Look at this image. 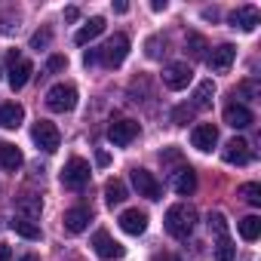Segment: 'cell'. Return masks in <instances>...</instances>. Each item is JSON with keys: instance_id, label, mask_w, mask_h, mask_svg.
<instances>
[{"instance_id": "cell-36", "label": "cell", "mask_w": 261, "mask_h": 261, "mask_svg": "<svg viewBox=\"0 0 261 261\" xmlns=\"http://www.w3.org/2000/svg\"><path fill=\"white\" fill-rule=\"evenodd\" d=\"M160 160H163V163H178V160H181V154H178V151H163V154H160Z\"/></svg>"}, {"instance_id": "cell-42", "label": "cell", "mask_w": 261, "mask_h": 261, "mask_svg": "<svg viewBox=\"0 0 261 261\" xmlns=\"http://www.w3.org/2000/svg\"><path fill=\"white\" fill-rule=\"evenodd\" d=\"M114 10H117V13H126V10H129V4H123V0H117V4H114Z\"/></svg>"}, {"instance_id": "cell-2", "label": "cell", "mask_w": 261, "mask_h": 261, "mask_svg": "<svg viewBox=\"0 0 261 261\" xmlns=\"http://www.w3.org/2000/svg\"><path fill=\"white\" fill-rule=\"evenodd\" d=\"M89 175H92L89 163H86L83 157H71V160L65 163V169H62V185L71 188V191H83V188L89 185Z\"/></svg>"}, {"instance_id": "cell-39", "label": "cell", "mask_w": 261, "mask_h": 261, "mask_svg": "<svg viewBox=\"0 0 261 261\" xmlns=\"http://www.w3.org/2000/svg\"><path fill=\"white\" fill-rule=\"evenodd\" d=\"M95 163H98V166H108V163H111V154H108V151H98V154H95Z\"/></svg>"}, {"instance_id": "cell-19", "label": "cell", "mask_w": 261, "mask_h": 261, "mask_svg": "<svg viewBox=\"0 0 261 261\" xmlns=\"http://www.w3.org/2000/svg\"><path fill=\"white\" fill-rule=\"evenodd\" d=\"M25 120V108L19 101H4L0 105V126L4 129H19Z\"/></svg>"}, {"instance_id": "cell-31", "label": "cell", "mask_w": 261, "mask_h": 261, "mask_svg": "<svg viewBox=\"0 0 261 261\" xmlns=\"http://www.w3.org/2000/svg\"><path fill=\"white\" fill-rule=\"evenodd\" d=\"M191 117H194V108H188V105H178V108L172 111V123H175V126H188Z\"/></svg>"}, {"instance_id": "cell-17", "label": "cell", "mask_w": 261, "mask_h": 261, "mask_svg": "<svg viewBox=\"0 0 261 261\" xmlns=\"http://www.w3.org/2000/svg\"><path fill=\"white\" fill-rule=\"evenodd\" d=\"M172 191H175L178 197H191V194L197 191V172H194L191 166H181V169L172 175Z\"/></svg>"}, {"instance_id": "cell-20", "label": "cell", "mask_w": 261, "mask_h": 261, "mask_svg": "<svg viewBox=\"0 0 261 261\" xmlns=\"http://www.w3.org/2000/svg\"><path fill=\"white\" fill-rule=\"evenodd\" d=\"M22 163H25V157H22V151L16 145L0 142V166H4L7 172H16V169H22Z\"/></svg>"}, {"instance_id": "cell-15", "label": "cell", "mask_w": 261, "mask_h": 261, "mask_svg": "<svg viewBox=\"0 0 261 261\" xmlns=\"http://www.w3.org/2000/svg\"><path fill=\"white\" fill-rule=\"evenodd\" d=\"M89 221H92V212H89L86 206H74V209H68V212L62 215V224H65L68 233H83V230L89 227Z\"/></svg>"}, {"instance_id": "cell-34", "label": "cell", "mask_w": 261, "mask_h": 261, "mask_svg": "<svg viewBox=\"0 0 261 261\" xmlns=\"http://www.w3.org/2000/svg\"><path fill=\"white\" fill-rule=\"evenodd\" d=\"M68 68V59L65 56H49V62H46V71L49 74H59V71H65Z\"/></svg>"}, {"instance_id": "cell-44", "label": "cell", "mask_w": 261, "mask_h": 261, "mask_svg": "<svg viewBox=\"0 0 261 261\" xmlns=\"http://www.w3.org/2000/svg\"><path fill=\"white\" fill-rule=\"evenodd\" d=\"M22 261H40V258H37V255H25Z\"/></svg>"}, {"instance_id": "cell-29", "label": "cell", "mask_w": 261, "mask_h": 261, "mask_svg": "<svg viewBox=\"0 0 261 261\" xmlns=\"http://www.w3.org/2000/svg\"><path fill=\"white\" fill-rule=\"evenodd\" d=\"M240 197H243L249 206H261V185H258V181H246V185L240 188Z\"/></svg>"}, {"instance_id": "cell-33", "label": "cell", "mask_w": 261, "mask_h": 261, "mask_svg": "<svg viewBox=\"0 0 261 261\" xmlns=\"http://www.w3.org/2000/svg\"><path fill=\"white\" fill-rule=\"evenodd\" d=\"M237 92L246 95V98H261V86H258V80H246V83H240ZM237 92H233V95H237Z\"/></svg>"}, {"instance_id": "cell-16", "label": "cell", "mask_w": 261, "mask_h": 261, "mask_svg": "<svg viewBox=\"0 0 261 261\" xmlns=\"http://www.w3.org/2000/svg\"><path fill=\"white\" fill-rule=\"evenodd\" d=\"M224 123H227L230 129H246V126H252V123H255V117H252V111H249L246 105L230 101V105L224 108Z\"/></svg>"}, {"instance_id": "cell-10", "label": "cell", "mask_w": 261, "mask_h": 261, "mask_svg": "<svg viewBox=\"0 0 261 261\" xmlns=\"http://www.w3.org/2000/svg\"><path fill=\"white\" fill-rule=\"evenodd\" d=\"M136 136H139V123H136V120H114V123L108 126V139H111V145H117V148H126Z\"/></svg>"}, {"instance_id": "cell-25", "label": "cell", "mask_w": 261, "mask_h": 261, "mask_svg": "<svg viewBox=\"0 0 261 261\" xmlns=\"http://www.w3.org/2000/svg\"><path fill=\"white\" fill-rule=\"evenodd\" d=\"M240 237H243L246 243H255V240L261 237V218H258V215H246V218L240 221Z\"/></svg>"}, {"instance_id": "cell-12", "label": "cell", "mask_w": 261, "mask_h": 261, "mask_svg": "<svg viewBox=\"0 0 261 261\" xmlns=\"http://www.w3.org/2000/svg\"><path fill=\"white\" fill-rule=\"evenodd\" d=\"M233 59H237V46H230V43H221V46H215V49L206 56V65H209L215 74H224V71H230Z\"/></svg>"}, {"instance_id": "cell-35", "label": "cell", "mask_w": 261, "mask_h": 261, "mask_svg": "<svg viewBox=\"0 0 261 261\" xmlns=\"http://www.w3.org/2000/svg\"><path fill=\"white\" fill-rule=\"evenodd\" d=\"M148 59H160V37L148 40Z\"/></svg>"}, {"instance_id": "cell-26", "label": "cell", "mask_w": 261, "mask_h": 261, "mask_svg": "<svg viewBox=\"0 0 261 261\" xmlns=\"http://www.w3.org/2000/svg\"><path fill=\"white\" fill-rule=\"evenodd\" d=\"M185 43H188V53H191V59H206V49H209V43H206V37H203V34L191 31Z\"/></svg>"}, {"instance_id": "cell-21", "label": "cell", "mask_w": 261, "mask_h": 261, "mask_svg": "<svg viewBox=\"0 0 261 261\" xmlns=\"http://www.w3.org/2000/svg\"><path fill=\"white\" fill-rule=\"evenodd\" d=\"M16 209L22 212V218L34 221V218H40V212H43V200H40L37 194H22V197L16 200Z\"/></svg>"}, {"instance_id": "cell-43", "label": "cell", "mask_w": 261, "mask_h": 261, "mask_svg": "<svg viewBox=\"0 0 261 261\" xmlns=\"http://www.w3.org/2000/svg\"><path fill=\"white\" fill-rule=\"evenodd\" d=\"M154 261H181V258H175V255H157Z\"/></svg>"}, {"instance_id": "cell-9", "label": "cell", "mask_w": 261, "mask_h": 261, "mask_svg": "<svg viewBox=\"0 0 261 261\" xmlns=\"http://www.w3.org/2000/svg\"><path fill=\"white\" fill-rule=\"evenodd\" d=\"M194 80V71H191V65L188 62H172V65H166L163 68V83L169 86V89H185L188 83Z\"/></svg>"}, {"instance_id": "cell-8", "label": "cell", "mask_w": 261, "mask_h": 261, "mask_svg": "<svg viewBox=\"0 0 261 261\" xmlns=\"http://www.w3.org/2000/svg\"><path fill=\"white\" fill-rule=\"evenodd\" d=\"M92 249H95V255H98L101 261H120V258L126 255V249H123L108 230H95V237H92Z\"/></svg>"}, {"instance_id": "cell-1", "label": "cell", "mask_w": 261, "mask_h": 261, "mask_svg": "<svg viewBox=\"0 0 261 261\" xmlns=\"http://www.w3.org/2000/svg\"><path fill=\"white\" fill-rule=\"evenodd\" d=\"M163 224H166V233H169V237L188 240V237L194 233V227H197V209L188 206V203H175V206L166 209Z\"/></svg>"}, {"instance_id": "cell-7", "label": "cell", "mask_w": 261, "mask_h": 261, "mask_svg": "<svg viewBox=\"0 0 261 261\" xmlns=\"http://www.w3.org/2000/svg\"><path fill=\"white\" fill-rule=\"evenodd\" d=\"M129 178H133V185H136V191H139V197H145V200H160L163 197V185L157 181V175L154 172H148V169H133L129 172Z\"/></svg>"}, {"instance_id": "cell-41", "label": "cell", "mask_w": 261, "mask_h": 261, "mask_svg": "<svg viewBox=\"0 0 261 261\" xmlns=\"http://www.w3.org/2000/svg\"><path fill=\"white\" fill-rule=\"evenodd\" d=\"M151 10H154V13H163V10H166V0H154Z\"/></svg>"}, {"instance_id": "cell-3", "label": "cell", "mask_w": 261, "mask_h": 261, "mask_svg": "<svg viewBox=\"0 0 261 261\" xmlns=\"http://www.w3.org/2000/svg\"><path fill=\"white\" fill-rule=\"evenodd\" d=\"M31 139H34V145H37L40 151H46V154H56V151H59V145H62V133H59V126H56V123H49V120H37V123H34Z\"/></svg>"}, {"instance_id": "cell-28", "label": "cell", "mask_w": 261, "mask_h": 261, "mask_svg": "<svg viewBox=\"0 0 261 261\" xmlns=\"http://www.w3.org/2000/svg\"><path fill=\"white\" fill-rule=\"evenodd\" d=\"M233 255H237L233 240L230 237H218V243H215V261H233Z\"/></svg>"}, {"instance_id": "cell-22", "label": "cell", "mask_w": 261, "mask_h": 261, "mask_svg": "<svg viewBox=\"0 0 261 261\" xmlns=\"http://www.w3.org/2000/svg\"><path fill=\"white\" fill-rule=\"evenodd\" d=\"M101 31H105V19H101V16H92V19H89V22L74 34V43H77V46H86V43H89V40H95Z\"/></svg>"}, {"instance_id": "cell-23", "label": "cell", "mask_w": 261, "mask_h": 261, "mask_svg": "<svg viewBox=\"0 0 261 261\" xmlns=\"http://www.w3.org/2000/svg\"><path fill=\"white\" fill-rule=\"evenodd\" d=\"M212 95H215V83H212V80H200L197 89H194V108H197V111L212 108Z\"/></svg>"}, {"instance_id": "cell-37", "label": "cell", "mask_w": 261, "mask_h": 261, "mask_svg": "<svg viewBox=\"0 0 261 261\" xmlns=\"http://www.w3.org/2000/svg\"><path fill=\"white\" fill-rule=\"evenodd\" d=\"M77 19H80V10L77 7H68L65 10V22H77Z\"/></svg>"}, {"instance_id": "cell-6", "label": "cell", "mask_w": 261, "mask_h": 261, "mask_svg": "<svg viewBox=\"0 0 261 261\" xmlns=\"http://www.w3.org/2000/svg\"><path fill=\"white\" fill-rule=\"evenodd\" d=\"M7 62H10V68H7V80H10V86H13V89H22V86L31 80L34 65H31L28 59H22L19 49H13V53L7 56Z\"/></svg>"}, {"instance_id": "cell-11", "label": "cell", "mask_w": 261, "mask_h": 261, "mask_svg": "<svg viewBox=\"0 0 261 261\" xmlns=\"http://www.w3.org/2000/svg\"><path fill=\"white\" fill-rule=\"evenodd\" d=\"M230 28H240V31H255L261 25V13L258 7H237L230 16H227Z\"/></svg>"}, {"instance_id": "cell-4", "label": "cell", "mask_w": 261, "mask_h": 261, "mask_svg": "<svg viewBox=\"0 0 261 261\" xmlns=\"http://www.w3.org/2000/svg\"><path fill=\"white\" fill-rule=\"evenodd\" d=\"M126 56H129V37H126V34H114V37L98 49V62H101L105 68H120Z\"/></svg>"}, {"instance_id": "cell-40", "label": "cell", "mask_w": 261, "mask_h": 261, "mask_svg": "<svg viewBox=\"0 0 261 261\" xmlns=\"http://www.w3.org/2000/svg\"><path fill=\"white\" fill-rule=\"evenodd\" d=\"M10 258H13L10 246H7V243H0V261H10Z\"/></svg>"}, {"instance_id": "cell-27", "label": "cell", "mask_w": 261, "mask_h": 261, "mask_svg": "<svg viewBox=\"0 0 261 261\" xmlns=\"http://www.w3.org/2000/svg\"><path fill=\"white\" fill-rule=\"evenodd\" d=\"M10 227H13L22 240H40V227H37L34 221H28V218H16Z\"/></svg>"}, {"instance_id": "cell-13", "label": "cell", "mask_w": 261, "mask_h": 261, "mask_svg": "<svg viewBox=\"0 0 261 261\" xmlns=\"http://www.w3.org/2000/svg\"><path fill=\"white\" fill-rule=\"evenodd\" d=\"M221 157H224V163H230V166H246V163L252 160L249 142H246V139H230V142L224 145Z\"/></svg>"}, {"instance_id": "cell-24", "label": "cell", "mask_w": 261, "mask_h": 261, "mask_svg": "<svg viewBox=\"0 0 261 261\" xmlns=\"http://www.w3.org/2000/svg\"><path fill=\"white\" fill-rule=\"evenodd\" d=\"M126 200V185L120 181V178H111L108 185H105V203L108 206H120Z\"/></svg>"}, {"instance_id": "cell-14", "label": "cell", "mask_w": 261, "mask_h": 261, "mask_svg": "<svg viewBox=\"0 0 261 261\" xmlns=\"http://www.w3.org/2000/svg\"><path fill=\"white\" fill-rule=\"evenodd\" d=\"M191 142H194V148L197 151H212L215 145H218V129L212 126V123H197L194 126V133H191Z\"/></svg>"}, {"instance_id": "cell-32", "label": "cell", "mask_w": 261, "mask_h": 261, "mask_svg": "<svg viewBox=\"0 0 261 261\" xmlns=\"http://www.w3.org/2000/svg\"><path fill=\"white\" fill-rule=\"evenodd\" d=\"M49 40H53V31H49V28L34 31V37H31V49H46V46H49Z\"/></svg>"}, {"instance_id": "cell-5", "label": "cell", "mask_w": 261, "mask_h": 261, "mask_svg": "<svg viewBox=\"0 0 261 261\" xmlns=\"http://www.w3.org/2000/svg\"><path fill=\"white\" fill-rule=\"evenodd\" d=\"M46 108L56 111V114H68L77 108V89L71 83H56L49 92H46Z\"/></svg>"}, {"instance_id": "cell-18", "label": "cell", "mask_w": 261, "mask_h": 261, "mask_svg": "<svg viewBox=\"0 0 261 261\" xmlns=\"http://www.w3.org/2000/svg\"><path fill=\"white\" fill-rule=\"evenodd\" d=\"M120 227H123L126 233L139 237V233H145V227H148V215H145L142 209H126V212L120 215Z\"/></svg>"}, {"instance_id": "cell-38", "label": "cell", "mask_w": 261, "mask_h": 261, "mask_svg": "<svg viewBox=\"0 0 261 261\" xmlns=\"http://www.w3.org/2000/svg\"><path fill=\"white\" fill-rule=\"evenodd\" d=\"M83 62H86V68H89V65H95V62H98V49H86Z\"/></svg>"}, {"instance_id": "cell-30", "label": "cell", "mask_w": 261, "mask_h": 261, "mask_svg": "<svg viewBox=\"0 0 261 261\" xmlns=\"http://www.w3.org/2000/svg\"><path fill=\"white\" fill-rule=\"evenodd\" d=\"M209 230H212L215 237H227V218H224L221 212H212V215H209Z\"/></svg>"}]
</instances>
